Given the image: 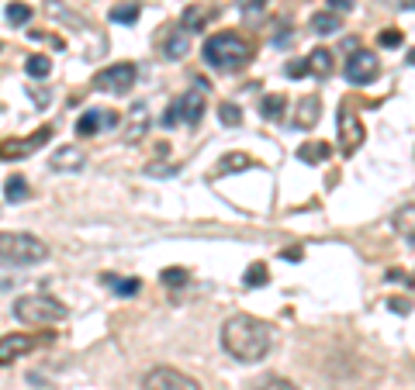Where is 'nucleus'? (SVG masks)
<instances>
[{"label": "nucleus", "mask_w": 415, "mask_h": 390, "mask_svg": "<svg viewBox=\"0 0 415 390\" xmlns=\"http://www.w3.org/2000/svg\"><path fill=\"white\" fill-rule=\"evenodd\" d=\"M274 346V328L253 314H232L222 325V349L239 363H260Z\"/></svg>", "instance_id": "obj_1"}, {"label": "nucleus", "mask_w": 415, "mask_h": 390, "mask_svg": "<svg viewBox=\"0 0 415 390\" xmlns=\"http://www.w3.org/2000/svg\"><path fill=\"white\" fill-rule=\"evenodd\" d=\"M205 63L222 73H239L253 63V45L236 32H218L205 41Z\"/></svg>", "instance_id": "obj_2"}, {"label": "nucleus", "mask_w": 415, "mask_h": 390, "mask_svg": "<svg viewBox=\"0 0 415 390\" xmlns=\"http://www.w3.org/2000/svg\"><path fill=\"white\" fill-rule=\"evenodd\" d=\"M49 259V245L28 232H0V263L4 266H39Z\"/></svg>", "instance_id": "obj_3"}, {"label": "nucleus", "mask_w": 415, "mask_h": 390, "mask_svg": "<svg viewBox=\"0 0 415 390\" xmlns=\"http://www.w3.org/2000/svg\"><path fill=\"white\" fill-rule=\"evenodd\" d=\"M14 318L21 325H52V321L66 318V304H59L49 294H28V297L14 301Z\"/></svg>", "instance_id": "obj_4"}, {"label": "nucleus", "mask_w": 415, "mask_h": 390, "mask_svg": "<svg viewBox=\"0 0 415 390\" xmlns=\"http://www.w3.org/2000/svg\"><path fill=\"white\" fill-rule=\"evenodd\" d=\"M205 111H208V100H205V90L201 86H194V90H187L180 100H173L170 104V111H166V117H163V124H198L201 117H205Z\"/></svg>", "instance_id": "obj_5"}, {"label": "nucleus", "mask_w": 415, "mask_h": 390, "mask_svg": "<svg viewBox=\"0 0 415 390\" xmlns=\"http://www.w3.org/2000/svg\"><path fill=\"white\" fill-rule=\"evenodd\" d=\"M142 390H201V384L173 366H153L142 377Z\"/></svg>", "instance_id": "obj_6"}, {"label": "nucleus", "mask_w": 415, "mask_h": 390, "mask_svg": "<svg viewBox=\"0 0 415 390\" xmlns=\"http://www.w3.org/2000/svg\"><path fill=\"white\" fill-rule=\"evenodd\" d=\"M132 83H135V66L132 63H115V66L101 70L97 79H94V86L101 93H115V97H122L124 90H132Z\"/></svg>", "instance_id": "obj_7"}, {"label": "nucleus", "mask_w": 415, "mask_h": 390, "mask_svg": "<svg viewBox=\"0 0 415 390\" xmlns=\"http://www.w3.org/2000/svg\"><path fill=\"white\" fill-rule=\"evenodd\" d=\"M364 145V124H360V115L353 108H339V149L343 156H353L357 149Z\"/></svg>", "instance_id": "obj_8"}, {"label": "nucleus", "mask_w": 415, "mask_h": 390, "mask_svg": "<svg viewBox=\"0 0 415 390\" xmlns=\"http://www.w3.org/2000/svg\"><path fill=\"white\" fill-rule=\"evenodd\" d=\"M381 73V63H377V56L367 52V48H357L350 59H346V79L350 83H357V86H364V83H374V77Z\"/></svg>", "instance_id": "obj_9"}, {"label": "nucleus", "mask_w": 415, "mask_h": 390, "mask_svg": "<svg viewBox=\"0 0 415 390\" xmlns=\"http://www.w3.org/2000/svg\"><path fill=\"white\" fill-rule=\"evenodd\" d=\"M52 138V124H42L39 131H32L25 142H0V159H25L32 156L35 149H42Z\"/></svg>", "instance_id": "obj_10"}, {"label": "nucleus", "mask_w": 415, "mask_h": 390, "mask_svg": "<svg viewBox=\"0 0 415 390\" xmlns=\"http://www.w3.org/2000/svg\"><path fill=\"white\" fill-rule=\"evenodd\" d=\"M118 124V115L115 111H104V108H90V111H83L77 117V135L80 138H90V135H97L101 128H115Z\"/></svg>", "instance_id": "obj_11"}, {"label": "nucleus", "mask_w": 415, "mask_h": 390, "mask_svg": "<svg viewBox=\"0 0 415 390\" xmlns=\"http://www.w3.org/2000/svg\"><path fill=\"white\" fill-rule=\"evenodd\" d=\"M146 128H149V111H146V104L139 100V104H132L128 115H124V142H128V145L142 142V138H146Z\"/></svg>", "instance_id": "obj_12"}, {"label": "nucleus", "mask_w": 415, "mask_h": 390, "mask_svg": "<svg viewBox=\"0 0 415 390\" xmlns=\"http://www.w3.org/2000/svg\"><path fill=\"white\" fill-rule=\"evenodd\" d=\"M319 115H322V100H319L315 93H308V97H301L298 111L290 115V124H294V128H301V131H308V128H315V124H319Z\"/></svg>", "instance_id": "obj_13"}, {"label": "nucleus", "mask_w": 415, "mask_h": 390, "mask_svg": "<svg viewBox=\"0 0 415 390\" xmlns=\"http://www.w3.org/2000/svg\"><path fill=\"white\" fill-rule=\"evenodd\" d=\"M87 156H83V149L77 145H63V149H56L52 159H49V166L56 169V173H80Z\"/></svg>", "instance_id": "obj_14"}, {"label": "nucleus", "mask_w": 415, "mask_h": 390, "mask_svg": "<svg viewBox=\"0 0 415 390\" xmlns=\"http://www.w3.org/2000/svg\"><path fill=\"white\" fill-rule=\"evenodd\" d=\"M32 349H35V339H28V335H4L0 339V366L14 363L18 356H25Z\"/></svg>", "instance_id": "obj_15"}, {"label": "nucleus", "mask_w": 415, "mask_h": 390, "mask_svg": "<svg viewBox=\"0 0 415 390\" xmlns=\"http://www.w3.org/2000/svg\"><path fill=\"white\" fill-rule=\"evenodd\" d=\"M163 48H166V59H184V56H187V48H191V32H187V28H184V32H180V28H173Z\"/></svg>", "instance_id": "obj_16"}, {"label": "nucleus", "mask_w": 415, "mask_h": 390, "mask_svg": "<svg viewBox=\"0 0 415 390\" xmlns=\"http://www.w3.org/2000/svg\"><path fill=\"white\" fill-rule=\"evenodd\" d=\"M395 232L402 235L405 242L415 245V204H405V207L395 214Z\"/></svg>", "instance_id": "obj_17"}, {"label": "nucleus", "mask_w": 415, "mask_h": 390, "mask_svg": "<svg viewBox=\"0 0 415 390\" xmlns=\"http://www.w3.org/2000/svg\"><path fill=\"white\" fill-rule=\"evenodd\" d=\"M305 59H308V73H315V77H322V79L332 73V52L329 48H315V52H308Z\"/></svg>", "instance_id": "obj_18"}, {"label": "nucleus", "mask_w": 415, "mask_h": 390, "mask_svg": "<svg viewBox=\"0 0 415 390\" xmlns=\"http://www.w3.org/2000/svg\"><path fill=\"white\" fill-rule=\"evenodd\" d=\"M329 145H326V142H305V145H301V149H298V159H301V162H308V166H319V162H326V159H329Z\"/></svg>", "instance_id": "obj_19"}, {"label": "nucleus", "mask_w": 415, "mask_h": 390, "mask_svg": "<svg viewBox=\"0 0 415 390\" xmlns=\"http://www.w3.org/2000/svg\"><path fill=\"white\" fill-rule=\"evenodd\" d=\"M339 28H343V21H339L336 11H322V14L312 18V32H315V35H336Z\"/></svg>", "instance_id": "obj_20"}, {"label": "nucleus", "mask_w": 415, "mask_h": 390, "mask_svg": "<svg viewBox=\"0 0 415 390\" xmlns=\"http://www.w3.org/2000/svg\"><path fill=\"white\" fill-rule=\"evenodd\" d=\"M4 197H7L11 204H21V200H28V180H25L21 173L7 176V183H4Z\"/></svg>", "instance_id": "obj_21"}, {"label": "nucleus", "mask_w": 415, "mask_h": 390, "mask_svg": "<svg viewBox=\"0 0 415 390\" xmlns=\"http://www.w3.org/2000/svg\"><path fill=\"white\" fill-rule=\"evenodd\" d=\"M284 108H288V100H284L281 93H267V97L260 100V115L267 117V121H277V117L284 115Z\"/></svg>", "instance_id": "obj_22"}, {"label": "nucleus", "mask_w": 415, "mask_h": 390, "mask_svg": "<svg viewBox=\"0 0 415 390\" xmlns=\"http://www.w3.org/2000/svg\"><path fill=\"white\" fill-rule=\"evenodd\" d=\"M243 283H246L249 290H256V287H267V283H270V270H267V263H249V266H246V276H243Z\"/></svg>", "instance_id": "obj_23"}, {"label": "nucleus", "mask_w": 415, "mask_h": 390, "mask_svg": "<svg viewBox=\"0 0 415 390\" xmlns=\"http://www.w3.org/2000/svg\"><path fill=\"white\" fill-rule=\"evenodd\" d=\"M208 18H211V11L208 7H187L184 11V25L180 28H187V32H201L208 25Z\"/></svg>", "instance_id": "obj_24"}, {"label": "nucleus", "mask_w": 415, "mask_h": 390, "mask_svg": "<svg viewBox=\"0 0 415 390\" xmlns=\"http://www.w3.org/2000/svg\"><path fill=\"white\" fill-rule=\"evenodd\" d=\"M25 70H28V77L35 79H45L52 73V59L49 56H28V63H25Z\"/></svg>", "instance_id": "obj_25"}, {"label": "nucleus", "mask_w": 415, "mask_h": 390, "mask_svg": "<svg viewBox=\"0 0 415 390\" xmlns=\"http://www.w3.org/2000/svg\"><path fill=\"white\" fill-rule=\"evenodd\" d=\"M108 287H115V294H122V297H132V294H139V280H118L115 273H104L101 276Z\"/></svg>", "instance_id": "obj_26"}, {"label": "nucleus", "mask_w": 415, "mask_h": 390, "mask_svg": "<svg viewBox=\"0 0 415 390\" xmlns=\"http://www.w3.org/2000/svg\"><path fill=\"white\" fill-rule=\"evenodd\" d=\"M45 11H49V14H56L59 21H66V25H77V28H83V18H80V14L66 11V7H63L59 0H45Z\"/></svg>", "instance_id": "obj_27"}, {"label": "nucleus", "mask_w": 415, "mask_h": 390, "mask_svg": "<svg viewBox=\"0 0 415 390\" xmlns=\"http://www.w3.org/2000/svg\"><path fill=\"white\" fill-rule=\"evenodd\" d=\"M4 14H7V21H11V25H28V21H32V7H28V4H21V0L7 4V11H4Z\"/></svg>", "instance_id": "obj_28"}, {"label": "nucleus", "mask_w": 415, "mask_h": 390, "mask_svg": "<svg viewBox=\"0 0 415 390\" xmlns=\"http://www.w3.org/2000/svg\"><path fill=\"white\" fill-rule=\"evenodd\" d=\"M111 21H115V25H135V21H139V4L115 7V11H111Z\"/></svg>", "instance_id": "obj_29"}, {"label": "nucleus", "mask_w": 415, "mask_h": 390, "mask_svg": "<svg viewBox=\"0 0 415 390\" xmlns=\"http://www.w3.org/2000/svg\"><path fill=\"white\" fill-rule=\"evenodd\" d=\"M256 390H301V387L290 384L288 377H263V380L256 384Z\"/></svg>", "instance_id": "obj_30"}, {"label": "nucleus", "mask_w": 415, "mask_h": 390, "mask_svg": "<svg viewBox=\"0 0 415 390\" xmlns=\"http://www.w3.org/2000/svg\"><path fill=\"white\" fill-rule=\"evenodd\" d=\"M253 159L243 156V152H236V156H225L222 162H218V173H232V169H246Z\"/></svg>", "instance_id": "obj_31"}, {"label": "nucleus", "mask_w": 415, "mask_h": 390, "mask_svg": "<svg viewBox=\"0 0 415 390\" xmlns=\"http://www.w3.org/2000/svg\"><path fill=\"white\" fill-rule=\"evenodd\" d=\"M160 280H163L166 287H184V283H187V270H184V266H170V270L160 273Z\"/></svg>", "instance_id": "obj_32"}, {"label": "nucleus", "mask_w": 415, "mask_h": 390, "mask_svg": "<svg viewBox=\"0 0 415 390\" xmlns=\"http://www.w3.org/2000/svg\"><path fill=\"white\" fill-rule=\"evenodd\" d=\"M218 117H222V124H229V128H232V124H243V111H239L236 104H222V108H218Z\"/></svg>", "instance_id": "obj_33"}, {"label": "nucleus", "mask_w": 415, "mask_h": 390, "mask_svg": "<svg viewBox=\"0 0 415 390\" xmlns=\"http://www.w3.org/2000/svg\"><path fill=\"white\" fill-rule=\"evenodd\" d=\"M377 41H381V48H398L402 45V28H384L377 35Z\"/></svg>", "instance_id": "obj_34"}, {"label": "nucleus", "mask_w": 415, "mask_h": 390, "mask_svg": "<svg viewBox=\"0 0 415 390\" xmlns=\"http://www.w3.org/2000/svg\"><path fill=\"white\" fill-rule=\"evenodd\" d=\"M288 77L294 79H301V77H308V59H294V63H288V70H284Z\"/></svg>", "instance_id": "obj_35"}, {"label": "nucleus", "mask_w": 415, "mask_h": 390, "mask_svg": "<svg viewBox=\"0 0 415 390\" xmlns=\"http://www.w3.org/2000/svg\"><path fill=\"white\" fill-rule=\"evenodd\" d=\"M388 308H391L395 314H409V311H412V301H405V297H391V301H388Z\"/></svg>", "instance_id": "obj_36"}, {"label": "nucleus", "mask_w": 415, "mask_h": 390, "mask_svg": "<svg viewBox=\"0 0 415 390\" xmlns=\"http://www.w3.org/2000/svg\"><path fill=\"white\" fill-rule=\"evenodd\" d=\"M263 4H267V0H239V7H243V14H246V18L260 14V11H263Z\"/></svg>", "instance_id": "obj_37"}, {"label": "nucleus", "mask_w": 415, "mask_h": 390, "mask_svg": "<svg viewBox=\"0 0 415 390\" xmlns=\"http://www.w3.org/2000/svg\"><path fill=\"white\" fill-rule=\"evenodd\" d=\"M329 11H336V14L346 11V14H350V11H353V0H329Z\"/></svg>", "instance_id": "obj_38"}, {"label": "nucleus", "mask_w": 415, "mask_h": 390, "mask_svg": "<svg viewBox=\"0 0 415 390\" xmlns=\"http://www.w3.org/2000/svg\"><path fill=\"white\" fill-rule=\"evenodd\" d=\"M281 259H288V263H298V259H301V249H284V252H281Z\"/></svg>", "instance_id": "obj_39"}, {"label": "nucleus", "mask_w": 415, "mask_h": 390, "mask_svg": "<svg viewBox=\"0 0 415 390\" xmlns=\"http://www.w3.org/2000/svg\"><path fill=\"white\" fill-rule=\"evenodd\" d=\"M402 4V11H415V0H398Z\"/></svg>", "instance_id": "obj_40"}, {"label": "nucleus", "mask_w": 415, "mask_h": 390, "mask_svg": "<svg viewBox=\"0 0 415 390\" xmlns=\"http://www.w3.org/2000/svg\"><path fill=\"white\" fill-rule=\"evenodd\" d=\"M409 63H412V66H415V48H412V52H409Z\"/></svg>", "instance_id": "obj_41"}]
</instances>
